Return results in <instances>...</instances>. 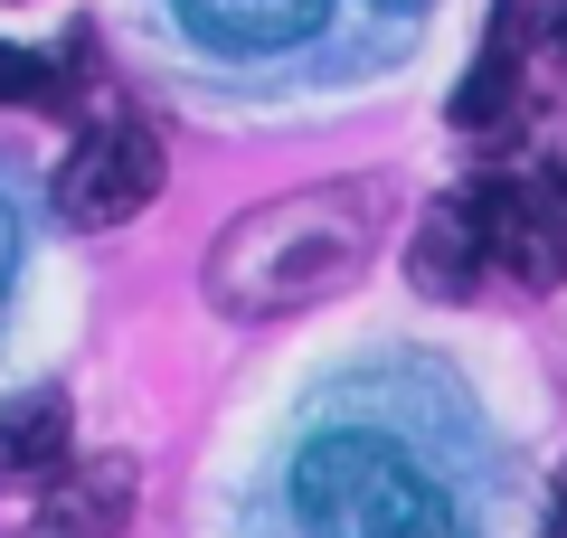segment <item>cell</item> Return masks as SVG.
<instances>
[{
	"mask_svg": "<svg viewBox=\"0 0 567 538\" xmlns=\"http://www.w3.org/2000/svg\"><path fill=\"white\" fill-rule=\"evenodd\" d=\"M369 256H379V199L369 189H284L208 246V302L237 321H275L360 283Z\"/></svg>",
	"mask_w": 567,
	"mask_h": 538,
	"instance_id": "cell-1",
	"label": "cell"
},
{
	"mask_svg": "<svg viewBox=\"0 0 567 538\" xmlns=\"http://www.w3.org/2000/svg\"><path fill=\"white\" fill-rule=\"evenodd\" d=\"M293 510L312 538H464L445 473L379 425H331L293 463Z\"/></svg>",
	"mask_w": 567,
	"mask_h": 538,
	"instance_id": "cell-2",
	"label": "cell"
},
{
	"mask_svg": "<svg viewBox=\"0 0 567 538\" xmlns=\"http://www.w3.org/2000/svg\"><path fill=\"white\" fill-rule=\"evenodd\" d=\"M162 199V133L133 114H104L76 133V152L58 161V218L66 227H123Z\"/></svg>",
	"mask_w": 567,
	"mask_h": 538,
	"instance_id": "cell-3",
	"label": "cell"
},
{
	"mask_svg": "<svg viewBox=\"0 0 567 538\" xmlns=\"http://www.w3.org/2000/svg\"><path fill=\"white\" fill-rule=\"evenodd\" d=\"M341 10L416 20L425 0H181V29L208 48V58H293V48H312Z\"/></svg>",
	"mask_w": 567,
	"mask_h": 538,
	"instance_id": "cell-4",
	"label": "cell"
},
{
	"mask_svg": "<svg viewBox=\"0 0 567 538\" xmlns=\"http://www.w3.org/2000/svg\"><path fill=\"white\" fill-rule=\"evenodd\" d=\"M483 208H492V265H511L529 293L567 283V161L558 152L502 170L483 189Z\"/></svg>",
	"mask_w": 567,
	"mask_h": 538,
	"instance_id": "cell-5",
	"label": "cell"
},
{
	"mask_svg": "<svg viewBox=\"0 0 567 538\" xmlns=\"http://www.w3.org/2000/svg\"><path fill=\"white\" fill-rule=\"evenodd\" d=\"M492 275V208L483 199H435L406 237V283L435 302H473V283Z\"/></svg>",
	"mask_w": 567,
	"mask_h": 538,
	"instance_id": "cell-6",
	"label": "cell"
},
{
	"mask_svg": "<svg viewBox=\"0 0 567 538\" xmlns=\"http://www.w3.org/2000/svg\"><path fill=\"white\" fill-rule=\"evenodd\" d=\"M66 435H76V416H66L58 387H20V397L0 406V482H39L66 463Z\"/></svg>",
	"mask_w": 567,
	"mask_h": 538,
	"instance_id": "cell-7",
	"label": "cell"
},
{
	"mask_svg": "<svg viewBox=\"0 0 567 538\" xmlns=\"http://www.w3.org/2000/svg\"><path fill=\"white\" fill-rule=\"evenodd\" d=\"M511 104H520V29L502 20V29H492V48L464 66V85H454V123L483 133V123H502Z\"/></svg>",
	"mask_w": 567,
	"mask_h": 538,
	"instance_id": "cell-8",
	"label": "cell"
},
{
	"mask_svg": "<svg viewBox=\"0 0 567 538\" xmlns=\"http://www.w3.org/2000/svg\"><path fill=\"white\" fill-rule=\"evenodd\" d=\"M0 104H29V114H66V76L39 58V48L0 39Z\"/></svg>",
	"mask_w": 567,
	"mask_h": 538,
	"instance_id": "cell-9",
	"label": "cell"
},
{
	"mask_svg": "<svg viewBox=\"0 0 567 538\" xmlns=\"http://www.w3.org/2000/svg\"><path fill=\"white\" fill-rule=\"evenodd\" d=\"M10 275H20V218L0 208V293H10Z\"/></svg>",
	"mask_w": 567,
	"mask_h": 538,
	"instance_id": "cell-10",
	"label": "cell"
},
{
	"mask_svg": "<svg viewBox=\"0 0 567 538\" xmlns=\"http://www.w3.org/2000/svg\"><path fill=\"white\" fill-rule=\"evenodd\" d=\"M548 48H558V66H567V0L548 10Z\"/></svg>",
	"mask_w": 567,
	"mask_h": 538,
	"instance_id": "cell-11",
	"label": "cell"
},
{
	"mask_svg": "<svg viewBox=\"0 0 567 538\" xmlns=\"http://www.w3.org/2000/svg\"><path fill=\"white\" fill-rule=\"evenodd\" d=\"M548 538H567V492H558V500H548Z\"/></svg>",
	"mask_w": 567,
	"mask_h": 538,
	"instance_id": "cell-12",
	"label": "cell"
}]
</instances>
